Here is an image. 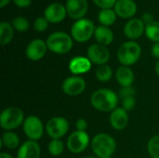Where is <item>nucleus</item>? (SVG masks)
Masks as SVG:
<instances>
[{
	"label": "nucleus",
	"instance_id": "f257e3e1",
	"mask_svg": "<svg viewBox=\"0 0 159 158\" xmlns=\"http://www.w3.org/2000/svg\"><path fill=\"white\" fill-rule=\"evenodd\" d=\"M119 97L110 88H100L94 91L90 98V103L94 109L100 112H112L118 104Z\"/></svg>",
	"mask_w": 159,
	"mask_h": 158
},
{
	"label": "nucleus",
	"instance_id": "f03ea898",
	"mask_svg": "<svg viewBox=\"0 0 159 158\" xmlns=\"http://www.w3.org/2000/svg\"><path fill=\"white\" fill-rule=\"evenodd\" d=\"M90 146L95 156L99 158L111 157L116 152V142L111 135L99 133L92 138Z\"/></svg>",
	"mask_w": 159,
	"mask_h": 158
},
{
	"label": "nucleus",
	"instance_id": "7ed1b4c3",
	"mask_svg": "<svg viewBox=\"0 0 159 158\" xmlns=\"http://www.w3.org/2000/svg\"><path fill=\"white\" fill-rule=\"evenodd\" d=\"M48 50L55 54H65L69 52L74 44L73 37L65 32H54L46 40Z\"/></svg>",
	"mask_w": 159,
	"mask_h": 158
},
{
	"label": "nucleus",
	"instance_id": "20e7f679",
	"mask_svg": "<svg viewBox=\"0 0 159 158\" xmlns=\"http://www.w3.org/2000/svg\"><path fill=\"white\" fill-rule=\"evenodd\" d=\"M142 47L135 41H128L123 43L117 50V59L124 66L134 65L141 58Z\"/></svg>",
	"mask_w": 159,
	"mask_h": 158
},
{
	"label": "nucleus",
	"instance_id": "39448f33",
	"mask_svg": "<svg viewBox=\"0 0 159 158\" xmlns=\"http://www.w3.org/2000/svg\"><path fill=\"white\" fill-rule=\"evenodd\" d=\"M25 118L23 111L18 107H7L0 115V125L6 131H12L23 125Z\"/></svg>",
	"mask_w": 159,
	"mask_h": 158
},
{
	"label": "nucleus",
	"instance_id": "423d86ee",
	"mask_svg": "<svg viewBox=\"0 0 159 158\" xmlns=\"http://www.w3.org/2000/svg\"><path fill=\"white\" fill-rule=\"evenodd\" d=\"M95 29L96 27L92 20L83 18L73 24L71 28V36L78 43H85L94 35Z\"/></svg>",
	"mask_w": 159,
	"mask_h": 158
},
{
	"label": "nucleus",
	"instance_id": "0eeeda50",
	"mask_svg": "<svg viewBox=\"0 0 159 158\" xmlns=\"http://www.w3.org/2000/svg\"><path fill=\"white\" fill-rule=\"evenodd\" d=\"M46 132L51 140H60L69 130V122L66 118L61 116H55L50 118L46 124Z\"/></svg>",
	"mask_w": 159,
	"mask_h": 158
},
{
	"label": "nucleus",
	"instance_id": "6e6552de",
	"mask_svg": "<svg viewBox=\"0 0 159 158\" xmlns=\"http://www.w3.org/2000/svg\"><path fill=\"white\" fill-rule=\"evenodd\" d=\"M22 128L26 137L29 140L34 142H37L43 137L44 130L46 129L44 128L42 120L35 115H30L26 117L23 122Z\"/></svg>",
	"mask_w": 159,
	"mask_h": 158
},
{
	"label": "nucleus",
	"instance_id": "1a4fd4ad",
	"mask_svg": "<svg viewBox=\"0 0 159 158\" xmlns=\"http://www.w3.org/2000/svg\"><path fill=\"white\" fill-rule=\"evenodd\" d=\"M90 142L89 136L86 131L75 130L67 139V149L73 154H81L89 147Z\"/></svg>",
	"mask_w": 159,
	"mask_h": 158
},
{
	"label": "nucleus",
	"instance_id": "9d476101",
	"mask_svg": "<svg viewBox=\"0 0 159 158\" xmlns=\"http://www.w3.org/2000/svg\"><path fill=\"white\" fill-rule=\"evenodd\" d=\"M86 81L79 75H73L65 78L61 84L62 91L68 96H78L86 89Z\"/></svg>",
	"mask_w": 159,
	"mask_h": 158
},
{
	"label": "nucleus",
	"instance_id": "9b49d317",
	"mask_svg": "<svg viewBox=\"0 0 159 158\" xmlns=\"http://www.w3.org/2000/svg\"><path fill=\"white\" fill-rule=\"evenodd\" d=\"M87 57L89 61L98 66L107 64L110 60V51L105 46L100 44H93L89 47L87 50Z\"/></svg>",
	"mask_w": 159,
	"mask_h": 158
},
{
	"label": "nucleus",
	"instance_id": "f8f14e48",
	"mask_svg": "<svg viewBox=\"0 0 159 158\" xmlns=\"http://www.w3.org/2000/svg\"><path fill=\"white\" fill-rule=\"evenodd\" d=\"M48 49V48L47 46V42L42 39L36 38L32 40L27 45L25 49V55L30 61H38L45 57Z\"/></svg>",
	"mask_w": 159,
	"mask_h": 158
},
{
	"label": "nucleus",
	"instance_id": "ddd939ff",
	"mask_svg": "<svg viewBox=\"0 0 159 158\" xmlns=\"http://www.w3.org/2000/svg\"><path fill=\"white\" fill-rule=\"evenodd\" d=\"M66 15H67L66 7L59 2L49 4L44 11L45 19L51 23L61 22L66 18Z\"/></svg>",
	"mask_w": 159,
	"mask_h": 158
},
{
	"label": "nucleus",
	"instance_id": "4468645a",
	"mask_svg": "<svg viewBox=\"0 0 159 158\" xmlns=\"http://www.w3.org/2000/svg\"><path fill=\"white\" fill-rule=\"evenodd\" d=\"M65 7L68 16L76 20L83 19L89 10L88 0H66Z\"/></svg>",
	"mask_w": 159,
	"mask_h": 158
},
{
	"label": "nucleus",
	"instance_id": "2eb2a0df",
	"mask_svg": "<svg viewBox=\"0 0 159 158\" xmlns=\"http://www.w3.org/2000/svg\"><path fill=\"white\" fill-rule=\"evenodd\" d=\"M124 34L130 40L140 38L145 32V24L141 19H130L124 26Z\"/></svg>",
	"mask_w": 159,
	"mask_h": 158
},
{
	"label": "nucleus",
	"instance_id": "dca6fc26",
	"mask_svg": "<svg viewBox=\"0 0 159 158\" xmlns=\"http://www.w3.org/2000/svg\"><path fill=\"white\" fill-rule=\"evenodd\" d=\"M129 114L122 107H116L109 116L110 125L116 130H123L129 125Z\"/></svg>",
	"mask_w": 159,
	"mask_h": 158
},
{
	"label": "nucleus",
	"instance_id": "f3484780",
	"mask_svg": "<svg viewBox=\"0 0 159 158\" xmlns=\"http://www.w3.org/2000/svg\"><path fill=\"white\" fill-rule=\"evenodd\" d=\"M91 65L92 62L88 57L76 56L69 61L68 68L74 75H79L88 73L91 69Z\"/></svg>",
	"mask_w": 159,
	"mask_h": 158
},
{
	"label": "nucleus",
	"instance_id": "a211bd4d",
	"mask_svg": "<svg viewBox=\"0 0 159 158\" xmlns=\"http://www.w3.org/2000/svg\"><path fill=\"white\" fill-rule=\"evenodd\" d=\"M115 11L122 19H132L137 12V5L133 0H117Z\"/></svg>",
	"mask_w": 159,
	"mask_h": 158
},
{
	"label": "nucleus",
	"instance_id": "6ab92c4d",
	"mask_svg": "<svg viewBox=\"0 0 159 158\" xmlns=\"http://www.w3.org/2000/svg\"><path fill=\"white\" fill-rule=\"evenodd\" d=\"M41 148L37 142L28 140L19 148L17 158H40Z\"/></svg>",
	"mask_w": 159,
	"mask_h": 158
},
{
	"label": "nucleus",
	"instance_id": "aec40b11",
	"mask_svg": "<svg viewBox=\"0 0 159 158\" xmlns=\"http://www.w3.org/2000/svg\"><path fill=\"white\" fill-rule=\"evenodd\" d=\"M116 79L121 88L132 87L135 80V74L131 68L122 65L116 71Z\"/></svg>",
	"mask_w": 159,
	"mask_h": 158
},
{
	"label": "nucleus",
	"instance_id": "412c9836",
	"mask_svg": "<svg viewBox=\"0 0 159 158\" xmlns=\"http://www.w3.org/2000/svg\"><path fill=\"white\" fill-rule=\"evenodd\" d=\"M94 38L97 41V44L102 45V46H109L114 41V33L113 31L103 25H100L96 27L94 32Z\"/></svg>",
	"mask_w": 159,
	"mask_h": 158
},
{
	"label": "nucleus",
	"instance_id": "4be33fe9",
	"mask_svg": "<svg viewBox=\"0 0 159 158\" xmlns=\"http://www.w3.org/2000/svg\"><path fill=\"white\" fill-rule=\"evenodd\" d=\"M14 36V28L11 23L7 21H2L0 23V44L6 46L11 42Z\"/></svg>",
	"mask_w": 159,
	"mask_h": 158
},
{
	"label": "nucleus",
	"instance_id": "5701e85b",
	"mask_svg": "<svg viewBox=\"0 0 159 158\" xmlns=\"http://www.w3.org/2000/svg\"><path fill=\"white\" fill-rule=\"evenodd\" d=\"M116 13L113 8H106L102 9L98 14V20L100 23L103 26H111L116 20Z\"/></svg>",
	"mask_w": 159,
	"mask_h": 158
},
{
	"label": "nucleus",
	"instance_id": "b1692460",
	"mask_svg": "<svg viewBox=\"0 0 159 158\" xmlns=\"http://www.w3.org/2000/svg\"><path fill=\"white\" fill-rule=\"evenodd\" d=\"M20 144V138L18 136V134H16L13 131H6L1 138V145L13 150L16 149Z\"/></svg>",
	"mask_w": 159,
	"mask_h": 158
},
{
	"label": "nucleus",
	"instance_id": "393cba45",
	"mask_svg": "<svg viewBox=\"0 0 159 158\" xmlns=\"http://www.w3.org/2000/svg\"><path fill=\"white\" fill-rule=\"evenodd\" d=\"M145 35L146 37L155 43L159 42V21L154 20L145 25Z\"/></svg>",
	"mask_w": 159,
	"mask_h": 158
},
{
	"label": "nucleus",
	"instance_id": "a878e982",
	"mask_svg": "<svg viewBox=\"0 0 159 158\" xmlns=\"http://www.w3.org/2000/svg\"><path fill=\"white\" fill-rule=\"evenodd\" d=\"M96 78L101 82H107L113 76V70L108 64L98 66L95 72Z\"/></svg>",
	"mask_w": 159,
	"mask_h": 158
},
{
	"label": "nucleus",
	"instance_id": "bb28decb",
	"mask_svg": "<svg viewBox=\"0 0 159 158\" xmlns=\"http://www.w3.org/2000/svg\"><path fill=\"white\" fill-rule=\"evenodd\" d=\"M48 150L50 156H59L64 151V144L61 140H51L48 145Z\"/></svg>",
	"mask_w": 159,
	"mask_h": 158
},
{
	"label": "nucleus",
	"instance_id": "cd10ccee",
	"mask_svg": "<svg viewBox=\"0 0 159 158\" xmlns=\"http://www.w3.org/2000/svg\"><path fill=\"white\" fill-rule=\"evenodd\" d=\"M147 151L152 158H159V135L150 139L147 144Z\"/></svg>",
	"mask_w": 159,
	"mask_h": 158
},
{
	"label": "nucleus",
	"instance_id": "c85d7f7f",
	"mask_svg": "<svg viewBox=\"0 0 159 158\" xmlns=\"http://www.w3.org/2000/svg\"><path fill=\"white\" fill-rule=\"evenodd\" d=\"M11 25L13 26L14 30H16L18 32H26L30 26L28 20L21 16L14 18L11 20Z\"/></svg>",
	"mask_w": 159,
	"mask_h": 158
},
{
	"label": "nucleus",
	"instance_id": "c756f323",
	"mask_svg": "<svg viewBox=\"0 0 159 158\" xmlns=\"http://www.w3.org/2000/svg\"><path fill=\"white\" fill-rule=\"evenodd\" d=\"M48 27V21L45 19V17L36 18L34 22V28L36 32L42 33L45 32Z\"/></svg>",
	"mask_w": 159,
	"mask_h": 158
},
{
	"label": "nucleus",
	"instance_id": "7c9ffc66",
	"mask_svg": "<svg viewBox=\"0 0 159 158\" xmlns=\"http://www.w3.org/2000/svg\"><path fill=\"white\" fill-rule=\"evenodd\" d=\"M136 105V99L135 96L133 97H128L122 100V108L125 109L127 112L132 111L135 108Z\"/></svg>",
	"mask_w": 159,
	"mask_h": 158
},
{
	"label": "nucleus",
	"instance_id": "2f4dec72",
	"mask_svg": "<svg viewBox=\"0 0 159 158\" xmlns=\"http://www.w3.org/2000/svg\"><path fill=\"white\" fill-rule=\"evenodd\" d=\"M133 96H135V88L133 87L121 88L119 92H118V97L121 100L128 98V97H133Z\"/></svg>",
	"mask_w": 159,
	"mask_h": 158
},
{
	"label": "nucleus",
	"instance_id": "473e14b6",
	"mask_svg": "<svg viewBox=\"0 0 159 158\" xmlns=\"http://www.w3.org/2000/svg\"><path fill=\"white\" fill-rule=\"evenodd\" d=\"M93 2L102 9H106V8H112L113 7H115L117 0H93Z\"/></svg>",
	"mask_w": 159,
	"mask_h": 158
},
{
	"label": "nucleus",
	"instance_id": "72a5a7b5",
	"mask_svg": "<svg viewBox=\"0 0 159 158\" xmlns=\"http://www.w3.org/2000/svg\"><path fill=\"white\" fill-rule=\"evenodd\" d=\"M88 122L86 119L84 118H79L77 119L76 123H75V127H76V130H80V131H86L88 129Z\"/></svg>",
	"mask_w": 159,
	"mask_h": 158
},
{
	"label": "nucleus",
	"instance_id": "f704fd0d",
	"mask_svg": "<svg viewBox=\"0 0 159 158\" xmlns=\"http://www.w3.org/2000/svg\"><path fill=\"white\" fill-rule=\"evenodd\" d=\"M14 4L20 7V8H25V7H28L31 3H32V0H13Z\"/></svg>",
	"mask_w": 159,
	"mask_h": 158
},
{
	"label": "nucleus",
	"instance_id": "c9c22d12",
	"mask_svg": "<svg viewBox=\"0 0 159 158\" xmlns=\"http://www.w3.org/2000/svg\"><path fill=\"white\" fill-rule=\"evenodd\" d=\"M142 20H143V23L146 25V24H148V23L154 21V16H153L151 13H149V12H145V13L143 15V17H142Z\"/></svg>",
	"mask_w": 159,
	"mask_h": 158
},
{
	"label": "nucleus",
	"instance_id": "e433bc0d",
	"mask_svg": "<svg viewBox=\"0 0 159 158\" xmlns=\"http://www.w3.org/2000/svg\"><path fill=\"white\" fill-rule=\"evenodd\" d=\"M151 53H152V55H153L154 58L159 60V42L155 43L153 45V47L151 48Z\"/></svg>",
	"mask_w": 159,
	"mask_h": 158
},
{
	"label": "nucleus",
	"instance_id": "4c0bfd02",
	"mask_svg": "<svg viewBox=\"0 0 159 158\" xmlns=\"http://www.w3.org/2000/svg\"><path fill=\"white\" fill-rule=\"evenodd\" d=\"M11 0H0V7L1 8H4Z\"/></svg>",
	"mask_w": 159,
	"mask_h": 158
},
{
	"label": "nucleus",
	"instance_id": "58836bf2",
	"mask_svg": "<svg viewBox=\"0 0 159 158\" xmlns=\"http://www.w3.org/2000/svg\"><path fill=\"white\" fill-rule=\"evenodd\" d=\"M0 158H14L10 154H7V153H5V152H2L0 154Z\"/></svg>",
	"mask_w": 159,
	"mask_h": 158
},
{
	"label": "nucleus",
	"instance_id": "ea45409f",
	"mask_svg": "<svg viewBox=\"0 0 159 158\" xmlns=\"http://www.w3.org/2000/svg\"><path fill=\"white\" fill-rule=\"evenodd\" d=\"M156 73L159 76V60L157 61V63H156Z\"/></svg>",
	"mask_w": 159,
	"mask_h": 158
},
{
	"label": "nucleus",
	"instance_id": "a19ab883",
	"mask_svg": "<svg viewBox=\"0 0 159 158\" xmlns=\"http://www.w3.org/2000/svg\"><path fill=\"white\" fill-rule=\"evenodd\" d=\"M84 158H99L97 156H85Z\"/></svg>",
	"mask_w": 159,
	"mask_h": 158
},
{
	"label": "nucleus",
	"instance_id": "79ce46f5",
	"mask_svg": "<svg viewBox=\"0 0 159 158\" xmlns=\"http://www.w3.org/2000/svg\"><path fill=\"white\" fill-rule=\"evenodd\" d=\"M105 158H112V157H105Z\"/></svg>",
	"mask_w": 159,
	"mask_h": 158
}]
</instances>
